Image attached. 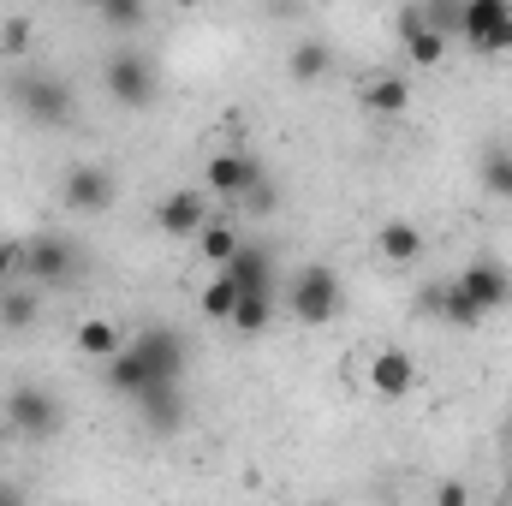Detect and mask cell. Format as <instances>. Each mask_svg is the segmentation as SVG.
<instances>
[{"label": "cell", "instance_id": "cell-1", "mask_svg": "<svg viewBox=\"0 0 512 506\" xmlns=\"http://www.w3.org/2000/svg\"><path fill=\"white\" fill-rule=\"evenodd\" d=\"M6 102H12L36 131H60V126L78 120V96H72V84L54 78V72H12V78H6Z\"/></svg>", "mask_w": 512, "mask_h": 506}, {"label": "cell", "instance_id": "cell-16", "mask_svg": "<svg viewBox=\"0 0 512 506\" xmlns=\"http://www.w3.org/2000/svg\"><path fill=\"white\" fill-rule=\"evenodd\" d=\"M429 304H435V310H441V322H447V328H465V334H471V328H483V322H489V310H483V304H477V298H471V292H465V286H459V280H441V286H435V298H429Z\"/></svg>", "mask_w": 512, "mask_h": 506}, {"label": "cell", "instance_id": "cell-27", "mask_svg": "<svg viewBox=\"0 0 512 506\" xmlns=\"http://www.w3.org/2000/svg\"><path fill=\"white\" fill-rule=\"evenodd\" d=\"M483 185H489L501 203H512V149H495V155L483 161Z\"/></svg>", "mask_w": 512, "mask_h": 506}, {"label": "cell", "instance_id": "cell-7", "mask_svg": "<svg viewBox=\"0 0 512 506\" xmlns=\"http://www.w3.org/2000/svg\"><path fill=\"white\" fill-rule=\"evenodd\" d=\"M114 197H120L114 167L78 161V167H66V179H60V203H66L72 215H102V209H114Z\"/></svg>", "mask_w": 512, "mask_h": 506}, {"label": "cell", "instance_id": "cell-26", "mask_svg": "<svg viewBox=\"0 0 512 506\" xmlns=\"http://www.w3.org/2000/svg\"><path fill=\"white\" fill-rule=\"evenodd\" d=\"M96 12H102V24H108V30H137V24L149 18V6H143V0H102Z\"/></svg>", "mask_w": 512, "mask_h": 506}, {"label": "cell", "instance_id": "cell-32", "mask_svg": "<svg viewBox=\"0 0 512 506\" xmlns=\"http://www.w3.org/2000/svg\"><path fill=\"white\" fill-rule=\"evenodd\" d=\"M435 495H441V501H447V506H465V501H471V489H465V483H441Z\"/></svg>", "mask_w": 512, "mask_h": 506}, {"label": "cell", "instance_id": "cell-3", "mask_svg": "<svg viewBox=\"0 0 512 506\" xmlns=\"http://www.w3.org/2000/svg\"><path fill=\"white\" fill-rule=\"evenodd\" d=\"M102 90L114 96V108H131V114H143V108H155V96H161V78H155V66L143 60V54H108L102 60Z\"/></svg>", "mask_w": 512, "mask_h": 506}, {"label": "cell", "instance_id": "cell-21", "mask_svg": "<svg viewBox=\"0 0 512 506\" xmlns=\"http://www.w3.org/2000/svg\"><path fill=\"white\" fill-rule=\"evenodd\" d=\"M268 322H274V286H239V304H233L227 328H239V334H262Z\"/></svg>", "mask_w": 512, "mask_h": 506}, {"label": "cell", "instance_id": "cell-5", "mask_svg": "<svg viewBox=\"0 0 512 506\" xmlns=\"http://www.w3.org/2000/svg\"><path fill=\"white\" fill-rule=\"evenodd\" d=\"M78 268H84V251H78L66 233L24 239V268H18V280H30V286H66V280H78Z\"/></svg>", "mask_w": 512, "mask_h": 506}, {"label": "cell", "instance_id": "cell-30", "mask_svg": "<svg viewBox=\"0 0 512 506\" xmlns=\"http://www.w3.org/2000/svg\"><path fill=\"white\" fill-rule=\"evenodd\" d=\"M245 203H251L256 215H274V209H280V191H274V179H268V173L251 185V197H245Z\"/></svg>", "mask_w": 512, "mask_h": 506}, {"label": "cell", "instance_id": "cell-8", "mask_svg": "<svg viewBox=\"0 0 512 506\" xmlns=\"http://www.w3.org/2000/svg\"><path fill=\"white\" fill-rule=\"evenodd\" d=\"M268 167L245 155V149H215L209 161H203V179H209V197H227V203H245L251 197V185L262 179Z\"/></svg>", "mask_w": 512, "mask_h": 506}, {"label": "cell", "instance_id": "cell-11", "mask_svg": "<svg viewBox=\"0 0 512 506\" xmlns=\"http://www.w3.org/2000/svg\"><path fill=\"white\" fill-rule=\"evenodd\" d=\"M453 280H459V286H465V292L489 310V316H501V310L512 304V268L501 262V256H471Z\"/></svg>", "mask_w": 512, "mask_h": 506}, {"label": "cell", "instance_id": "cell-35", "mask_svg": "<svg viewBox=\"0 0 512 506\" xmlns=\"http://www.w3.org/2000/svg\"><path fill=\"white\" fill-rule=\"evenodd\" d=\"M507 501H512V477H507Z\"/></svg>", "mask_w": 512, "mask_h": 506}, {"label": "cell", "instance_id": "cell-29", "mask_svg": "<svg viewBox=\"0 0 512 506\" xmlns=\"http://www.w3.org/2000/svg\"><path fill=\"white\" fill-rule=\"evenodd\" d=\"M0 48H6L12 60H24V54H30V24H24V18H12V24H0Z\"/></svg>", "mask_w": 512, "mask_h": 506}, {"label": "cell", "instance_id": "cell-13", "mask_svg": "<svg viewBox=\"0 0 512 506\" xmlns=\"http://www.w3.org/2000/svg\"><path fill=\"white\" fill-rule=\"evenodd\" d=\"M203 221H209V197H203L197 185L167 191V197L155 203V227H161L167 239H197V233H203Z\"/></svg>", "mask_w": 512, "mask_h": 506}, {"label": "cell", "instance_id": "cell-10", "mask_svg": "<svg viewBox=\"0 0 512 506\" xmlns=\"http://www.w3.org/2000/svg\"><path fill=\"white\" fill-rule=\"evenodd\" d=\"M131 405H137V423L149 435H179L185 429V381H149Z\"/></svg>", "mask_w": 512, "mask_h": 506}, {"label": "cell", "instance_id": "cell-2", "mask_svg": "<svg viewBox=\"0 0 512 506\" xmlns=\"http://www.w3.org/2000/svg\"><path fill=\"white\" fill-rule=\"evenodd\" d=\"M340 310H346L340 274H334L328 262H304V268L292 274V316H298L304 328H328Z\"/></svg>", "mask_w": 512, "mask_h": 506}, {"label": "cell", "instance_id": "cell-17", "mask_svg": "<svg viewBox=\"0 0 512 506\" xmlns=\"http://www.w3.org/2000/svg\"><path fill=\"white\" fill-rule=\"evenodd\" d=\"M370 387H376L382 399H405V393L417 387V364H411L405 352H393V346H387V352L370 358Z\"/></svg>", "mask_w": 512, "mask_h": 506}, {"label": "cell", "instance_id": "cell-33", "mask_svg": "<svg viewBox=\"0 0 512 506\" xmlns=\"http://www.w3.org/2000/svg\"><path fill=\"white\" fill-rule=\"evenodd\" d=\"M0 501H18V489H12V483H0Z\"/></svg>", "mask_w": 512, "mask_h": 506}, {"label": "cell", "instance_id": "cell-6", "mask_svg": "<svg viewBox=\"0 0 512 506\" xmlns=\"http://www.w3.org/2000/svg\"><path fill=\"white\" fill-rule=\"evenodd\" d=\"M60 423H66V411H60V399H54L48 387L18 381V387L6 393V429H12V435H24V441H48V435H60Z\"/></svg>", "mask_w": 512, "mask_h": 506}, {"label": "cell", "instance_id": "cell-15", "mask_svg": "<svg viewBox=\"0 0 512 506\" xmlns=\"http://www.w3.org/2000/svg\"><path fill=\"white\" fill-rule=\"evenodd\" d=\"M120 346H126V334H120L114 316H84V322L72 328V352H78L84 364H108Z\"/></svg>", "mask_w": 512, "mask_h": 506}, {"label": "cell", "instance_id": "cell-22", "mask_svg": "<svg viewBox=\"0 0 512 506\" xmlns=\"http://www.w3.org/2000/svg\"><path fill=\"white\" fill-rule=\"evenodd\" d=\"M227 274L239 280V286H274V251L268 245H239V251L227 256Z\"/></svg>", "mask_w": 512, "mask_h": 506}, {"label": "cell", "instance_id": "cell-18", "mask_svg": "<svg viewBox=\"0 0 512 506\" xmlns=\"http://www.w3.org/2000/svg\"><path fill=\"white\" fill-rule=\"evenodd\" d=\"M102 387H108V393H120V399H137V393L149 387V364L137 358V346H131V340L108 358V364H102Z\"/></svg>", "mask_w": 512, "mask_h": 506}, {"label": "cell", "instance_id": "cell-14", "mask_svg": "<svg viewBox=\"0 0 512 506\" xmlns=\"http://www.w3.org/2000/svg\"><path fill=\"white\" fill-rule=\"evenodd\" d=\"M358 102H364V114H376V120H399V114L411 108V78H399V72H370L364 90H358Z\"/></svg>", "mask_w": 512, "mask_h": 506}, {"label": "cell", "instance_id": "cell-28", "mask_svg": "<svg viewBox=\"0 0 512 506\" xmlns=\"http://www.w3.org/2000/svg\"><path fill=\"white\" fill-rule=\"evenodd\" d=\"M459 6H465V0H423V18H429L441 36H459Z\"/></svg>", "mask_w": 512, "mask_h": 506}, {"label": "cell", "instance_id": "cell-9", "mask_svg": "<svg viewBox=\"0 0 512 506\" xmlns=\"http://www.w3.org/2000/svg\"><path fill=\"white\" fill-rule=\"evenodd\" d=\"M131 346L149 364V381H185V370H191V346L179 328H143Z\"/></svg>", "mask_w": 512, "mask_h": 506}, {"label": "cell", "instance_id": "cell-31", "mask_svg": "<svg viewBox=\"0 0 512 506\" xmlns=\"http://www.w3.org/2000/svg\"><path fill=\"white\" fill-rule=\"evenodd\" d=\"M18 268H24V245L18 239H0V286H12Z\"/></svg>", "mask_w": 512, "mask_h": 506}, {"label": "cell", "instance_id": "cell-19", "mask_svg": "<svg viewBox=\"0 0 512 506\" xmlns=\"http://www.w3.org/2000/svg\"><path fill=\"white\" fill-rule=\"evenodd\" d=\"M328 72H334L328 42H316V36L292 42V54H286V78H292V84H328Z\"/></svg>", "mask_w": 512, "mask_h": 506}, {"label": "cell", "instance_id": "cell-36", "mask_svg": "<svg viewBox=\"0 0 512 506\" xmlns=\"http://www.w3.org/2000/svg\"><path fill=\"white\" fill-rule=\"evenodd\" d=\"M90 6H102V0H90Z\"/></svg>", "mask_w": 512, "mask_h": 506}, {"label": "cell", "instance_id": "cell-24", "mask_svg": "<svg viewBox=\"0 0 512 506\" xmlns=\"http://www.w3.org/2000/svg\"><path fill=\"white\" fill-rule=\"evenodd\" d=\"M197 304H203V316H209V322H227V316H233V304H239V280H233L227 268H215V280L203 286V298H197Z\"/></svg>", "mask_w": 512, "mask_h": 506}, {"label": "cell", "instance_id": "cell-34", "mask_svg": "<svg viewBox=\"0 0 512 506\" xmlns=\"http://www.w3.org/2000/svg\"><path fill=\"white\" fill-rule=\"evenodd\" d=\"M501 441H507V459H512V417H507V435H501Z\"/></svg>", "mask_w": 512, "mask_h": 506}, {"label": "cell", "instance_id": "cell-4", "mask_svg": "<svg viewBox=\"0 0 512 506\" xmlns=\"http://www.w3.org/2000/svg\"><path fill=\"white\" fill-rule=\"evenodd\" d=\"M453 42H465L471 54H507L512 48V0H465Z\"/></svg>", "mask_w": 512, "mask_h": 506}, {"label": "cell", "instance_id": "cell-25", "mask_svg": "<svg viewBox=\"0 0 512 506\" xmlns=\"http://www.w3.org/2000/svg\"><path fill=\"white\" fill-rule=\"evenodd\" d=\"M30 322H36V292L0 286V328H30Z\"/></svg>", "mask_w": 512, "mask_h": 506}, {"label": "cell", "instance_id": "cell-23", "mask_svg": "<svg viewBox=\"0 0 512 506\" xmlns=\"http://www.w3.org/2000/svg\"><path fill=\"white\" fill-rule=\"evenodd\" d=\"M239 245H245V239H239V227H233V221H221V215H209V221H203V233H197V251H203L209 268H227V256L239 251Z\"/></svg>", "mask_w": 512, "mask_h": 506}, {"label": "cell", "instance_id": "cell-12", "mask_svg": "<svg viewBox=\"0 0 512 506\" xmlns=\"http://www.w3.org/2000/svg\"><path fill=\"white\" fill-rule=\"evenodd\" d=\"M447 42H453V36H441V30L423 18V6H405V12H399V48H405V60H411L417 72H435V66L447 60Z\"/></svg>", "mask_w": 512, "mask_h": 506}, {"label": "cell", "instance_id": "cell-20", "mask_svg": "<svg viewBox=\"0 0 512 506\" xmlns=\"http://www.w3.org/2000/svg\"><path fill=\"white\" fill-rule=\"evenodd\" d=\"M376 251H382L393 268H411V262L423 256V227H417V221H382Z\"/></svg>", "mask_w": 512, "mask_h": 506}]
</instances>
